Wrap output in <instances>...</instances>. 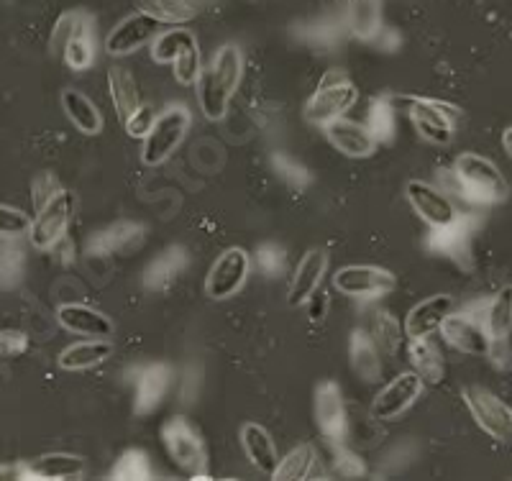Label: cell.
<instances>
[{"instance_id":"obj_14","label":"cell","mask_w":512,"mask_h":481,"mask_svg":"<svg viewBox=\"0 0 512 481\" xmlns=\"http://www.w3.org/2000/svg\"><path fill=\"white\" fill-rule=\"evenodd\" d=\"M159 31H162L159 21H154L149 13L136 11L123 18L121 24L113 26V31L105 39V52L111 57H128L146 44H152Z\"/></svg>"},{"instance_id":"obj_21","label":"cell","mask_w":512,"mask_h":481,"mask_svg":"<svg viewBox=\"0 0 512 481\" xmlns=\"http://www.w3.org/2000/svg\"><path fill=\"white\" fill-rule=\"evenodd\" d=\"M169 384H172V371L164 364L146 366L139 371V377L134 382V412L136 415H152L159 405H162L164 395H167Z\"/></svg>"},{"instance_id":"obj_44","label":"cell","mask_w":512,"mask_h":481,"mask_svg":"<svg viewBox=\"0 0 512 481\" xmlns=\"http://www.w3.org/2000/svg\"><path fill=\"white\" fill-rule=\"evenodd\" d=\"M29 228H31L29 213L0 203V238L16 241V238L21 236H29Z\"/></svg>"},{"instance_id":"obj_2","label":"cell","mask_w":512,"mask_h":481,"mask_svg":"<svg viewBox=\"0 0 512 481\" xmlns=\"http://www.w3.org/2000/svg\"><path fill=\"white\" fill-rule=\"evenodd\" d=\"M241 77H244V57L236 44H223L210 59L198 82L200 111L208 121H221L226 118L228 105L239 90Z\"/></svg>"},{"instance_id":"obj_18","label":"cell","mask_w":512,"mask_h":481,"mask_svg":"<svg viewBox=\"0 0 512 481\" xmlns=\"http://www.w3.org/2000/svg\"><path fill=\"white\" fill-rule=\"evenodd\" d=\"M326 131V139L331 141L333 149H338L344 157L349 159H367L377 151L379 141L374 139L372 131H369L364 123L349 121V118H336V121L326 123L323 126Z\"/></svg>"},{"instance_id":"obj_47","label":"cell","mask_w":512,"mask_h":481,"mask_svg":"<svg viewBox=\"0 0 512 481\" xmlns=\"http://www.w3.org/2000/svg\"><path fill=\"white\" fill-rule=\"evenodd\" d=\"M154 121H157V111H154L152 105L141 103L139 108H136V111L121 123V126H123V131L131 136V139L144 141L146 136H149V131L154 128Z\"/></svg>"},{"instance_id":"obj_51","label":"cell","mask_w":512,"mask_h":481,"mask_svg":"<svg viewBox=\"0 0 512 481\" xmlns=\"http://www.w3.org/2000/svg\"><path fill=\"white\" fill-rule=\"evenodd\" d=\"M0 479H29V464L18 461V464H0Z\"/></svg>"},{"instance_id":"obj_34","label":"cell","mask_w":512,"mask_h":481,"mask_svg":"<svg viewBox=\"0 0 512 481\" xmlns=\"http://www.w3.org/2000/svg\"><path fill=\"white\" fill-rule=\"evenodd\" d=\"M315 474H323L320 471L318 451L310 443H303V446L292 448L285 458H280V464L274 469V479L287 481V479H310Z\"/></svg>"},{"instance_id":"obj_6","label":"cell","mask_w":512,"mask_h":481,"mask_svg":"<svg viewBox=\"0 0 512 481\" xmlns=\"http://www.w3.org/2000/svg\"><path fill=\"white\" fill-rule=\"evenodd\" d=\"M192 116L185 105H172L162 116H157L154 128L149 131V136L144 139L141 146V162L146 167H159V164L167 162L172 154L177 151V146L185 141L187 131H190Z\"/></svg>"},{"instance_id":"obj_42","label":"cell","mask_w":512,"mask_h":481,"mask_svg":"<svg viewBox=\"0 0 512 481\" xmlns=\"http://www.w3.org/2000/svg\"><path fill=\"white\" fill-rule=\"evenodd\" d=\"M111 476L113 479H149L152 476V464H149L146 453L126 451L116 461Z\"/></svg>"},{"instance_id":"obj_32","label":"cell","mask_w":512,"mask_h":481,"mask_svg":"<svg viewBox=\"0 0 512 481\" xmlns=\"http://www.w3.org/2000/svg\"><path fill=\"white\" fill-rule=\"evenodd\" d=\"M482 320L487 325L492 341H510L512 333V287H502L492 300L484 305Z\"/></svg>"},{"instance_id":"obj_27","label":"cell","mask_w":512,"mask_h":481,"mask_svg":"<svg viewBox=\"0 0 512 481\" xmlns=\"http://www.w3.org/2000/svg\"><path fill=\"white\" fill-rule=\"evenodd\" d=\"M349 359L351 369L359 374L364 382H377L382 377V348L377 346L372 333L354 331L349 341Z\"/></svg>"},{"instance_id":"obj_46","label":"cell","mask_w":512,"mask_h":481,"mask_svg":"<svg viewBox=\"0 0 512 481\" xmlns=\"http://www.w3.org/2000/svg\"><path fill=\"white\" fill-rule=\"evenodd\" d=\"M333 471H336L338 476H344V479H354V476L367 474V466H364L359 453L346 448L344 441H341L333 443Z\"/></svg>"},{"instance_id":"obj_29","label":"cell","mask_w":512,"mask_h":481,"mask_svg":"<svg viewBox=\"0 0 512 481\" xmlns=\"http://www.w3.org/2000/svg\"><path fill=\"white\" fill-rule=\"evenodd\" d=\"M88 471L85 458L75 453H47L29 464V479H77Z\"/></svg>"},{"instance_id":"obj_37","label":"cell","mask_w":512,"mask_h":481,"mask_svg":"<svg viewBox=\"0 0 512 481\" xmlns=\"http://www.w3.org/2000/svg\"><path fill=\"white\" fill-rule=\"evenodd\" d=\"M372 336L384 354L395 356L397 351H400L402 343H405V328H402L400 320H397L395 315L387 313V310H382V313L374 315Z\"/></svg>"},{"instance_id":"obj_36","label":"cell","mask_w":512,"mask_h":481,"mask_svg":"<svg viewBox=\"0 0 512 481\" xmlns=\"http://www.w3.org/2000/svg\"><path fill=\"white\" fill-rule=\"evenodd\" d=\"M195 34L187 29H167L159 31L152 41V59L157 64H172L185 49L195 47Z\"/></svg>"},{"instance_id":"obj_9","label":"cell","mask_w":512,"mask_h":481,"mask_svg":"<svg viewBox=\"0 0 512 481\" xmlns=\"http://www.w3.org/2000/svg\"><path fill=\"white\" fill-rule=\"evenodd\" d=\"M72 215H75V198H72V192L59 190L47 205H41L36 218L31 221V246H34L36 251H52L59 241L67 238Z\"/></svg>"},{"instance_id":"obj_53","label":"cell","mask_w":512,"mask_h":481,"mask_svg":"<svg viewBox=\"0 0 512 481\" xmlns=\"http://www.w3.org/2000/svg\"><path fill=\"white\" fill-rule=\"evenodd\" d=\"M338 3H344V6H346V0H338Z\"/></svg>"},{"instance_id":"obj_33","label":"cell","mask_w":512,"mask_h":481,"mask_svg":"<svg viewBox=\"0 0 512 481\" xmlns=\"http://www.w3.org/2000/svg\"><path fill=\"white\" fill-rule=\"evenodd\" d=\"M139 11L162 26H185L198 16V0H139Z\"/></svg>"},{"instance_id":"obj_45","label":"cell","mask_w":512,"mask_h":481,"mask_svg":"<svg viewBox=\"0 0 512 481\" xmlns=\"http://www.w3.org/2000/svg\"><path fill=\"white\" fill-rule=\"evenodd\" d=\"M82 18H85V13L80 11H67L57 18V24L52 26V36H49V49H52L57 57H62L67 41L72 39V34H75V29L80 26Z\"/></svg>"},{"instance_id":"obj_8","label":"cell","mask_w":512,"mask_h":481,"mask_svg":"<svg viewBox=\"0 0 512 481\" xmlns=\"http://www.w3.org/2000/svg\"><path fill=\"white\" fill-rule=\"evenodd\" d=\"M333 290L351 300H379L397 290V277L374 264H349L333 274Z\"/></svg>"},{"instance_id":"obj_50","label":"cell","mask_w":512,"mask_h":481,"mask_svg":"<svg viewBox=\"0 0 512 481\" xmlns=\"http://www.w3.org/2000/svg\"><path fill=\"white\" fill-rule=\"evenodd\" d=\"M305 308H308V318L313 320V323H323L328 315V308H331V297L318 287V290L305 300Z\"/></svg>"},{"instance_id":"obj_11","label":"cell","mask_w":512,"mask_h":481,"mask_svg":"<svg viewBox=\"0 0 512 481\" xmlns=\"http://www.w3.org/2000/svg\"><path fill=\"white\" fill-rule=\"evenodd\" d=\"M249 272L251 256L241 246H231V249H226L213 261V267H210L208 277H205V295L216 302L231 300L246 284Z\"/></svg>"},{"instance_id":"obj_39","label":"cell","mask_w":512,"mask_h":481,"mask_svg":"<svg viewBox=\"0 0 512 481\" xmlns=\"http://www.w3.org/2000/svg\"><path fill=\"white\" fill-rule=\"evenodd\" d=\"M26 254L16 244L0 246V290H13L24 279Z\"/></svg>"},{"instance_id":"obj_52","label":"cell","mask_w":512,"mask_h":481,"mask_svg":"<svg viewBox=\"0 0 512 481\" xmlns=\"http://www.w3.org/2000/svg\"><path fill=\"white\" fill-rule=\"evenodd\" d=\"M502 149H505L507 157L512 159V126L502 131Z\"/></svg>"},{"instance_id":"obj_12","label":"cell","mask_w":512,"mask_h":481,"mask_svg":"<svg viewBox=\"0 0 512 481\" xmlns=\"http://www.w3.org/2000/svg\"><path fill=\"white\" fill-rule=\"evenodd\" d=\"M438 333H441L448 346H454L456 351L466 356H487L489 346H492V338H489L482 315L474 313H454L451 310Z\"/></svg>"},{"instance_id":"obj_49","label":"cell","mask_w":512,"mask_h":481,"mask_svg":"<svg viewBox=\"0 0 512 481\" xmlns=\"http://www.w3.org/2000/svg\"><path fill=\"white\" fill-rule=\"evenodd\" d=\"M59 190H64V187L59 185L54 174H49V172L39 174V177H36V180H34V185H31V192H34L36 210H39L41 205H47L49 200H52Z\"/></svg>"},{"instance_id":"obj_7","label":"cell","mask_w":512,"mask_h":481,"mask_svg":"<svg viewBox=\"0 0 512 481\" xmlns=\"http://www.w3.org/2000/svg\"><path fill=\"white\" fill-rule=\"evenodd\" d=\"M466 410L474 418V423L484 430V433L497 443L512 441V407L495 395L492 389L479 387V384H469L461 392Z\"/></svg>"},{"instance_id":"obj_26","label":"cell","mask_w":512,"mask_h":481,"mask_svg":"<svg viewBox=\"0 0 512 481\" xmlns=\"http://www.w3.org/2000/svg\"><path fill=\"white\" fill-rule=\"evenodd\" d=\"M185 264L187 256L180 246H172V249L162 251L144 269V287L152 292H167L180 279V274L185 272Z\"/></svg>"},{"instance_id":"obj_40","label":"cell","mask_w":512,"mask_h":481,"mask_svg":"<svg viewBox=\"0 0 512 481\" xmlns=\"http://www.w3.org/2000/svg\"><path fill=\"white\" fill-rule=\"evenodd\" d=\"M203 54H200L198 44L180 54V57L172 62V72H175V80L185 87H195L203 77Z\"/></svg>"},{"instance_id":"obj_41","label":"cell","mask_w":512,"mask_h":481,"mask_svg":"<svg viewBox=\"0 0 512 481\" xmlns=\"http://www.w3.org/2000/svg\"><path fill=\"white\" fill-rule=\"evenodd\" d=\"M272 167L274 172H277V177H280L287 187H292V190L300 192L310 185V172L303 164L297 162L295 157H290V154H274Z\"/></svg>"},{"instance_id":"obj_25","label":"cell","mask_w":512,"mask_h":481,"mask_svg":"<svg viewBox=\"0 0 512 481\" xmlns=\"http://www.w3.org/2000/svg\"><path fill=\"white\" fill-rule=\"evenodd\" d=\"M408 359L413 371L428 384H438L446 377V359H443L441 348L436 346L433 336L428 338H408Z\"/></svg>"},{"instance_id":"obj_35","label":"cell","mask_w":512,"mask_h":481,"mask_svg":"<svg viewBox=\"0 0 512 481\" xmlns=\"http://www.w3.org/2000/svg\"><path fill=\"white\" fill-rule=\"evenodd\" d=\"M349 29L359 39H374L382 31V3L379 0H346Z\"/></svg>"},{"instance_id":"obj_30","label":"cell","mask_w":512,"mask_h":481,"mask_svg":"<svg viewBox=\"0 0 512 481\" xmlns=\"http://www.w3.org/2000/svg\"><path fill=\"white\" fill-rule=\"evenodd\" d=\"M108 93H111L113 111H116L118 121L121 123L141 105L136 77L131 75L128 67H121V64L108 70Z\"/></svg>"},{"instance_id":"obj_1","label":"cell","mask_w":512,"mask_h":481,"mask_svg":"<svg viewBox=\"0 0 512 481\" xmlns=\"http://www.w3.org/2000/svg\"><path fill=\"white\" fill-rule=\"evenodd\" d=\"M451 187L469 205H500L510 195V182L492 159L464 151L448 169Z\"/></svg>"},{"instance_id":"obj_31","label":"cell","mask_w":512,"mask_h":481,"mask_svg":"<svg viewBox=\"0 0 512 481\" xmlns=\"http://www.w3.org/2000/svg\"><path fill=\"white\" fill-rule=\"evenodd\" d=\"M64 64L75 72H85L93 67L95 62V31H93V21L85 13V18L80 21V26L75 29L72 39L67 41V47L62 52Z\"/></svg>"},{"instance_id":"obj_22","label":"cell","mask_w":512,"mask_h":481,"mask_svg":"<svg viewBox=\"0 0 512 481\" xmlns=\"http://www.w3.org/2000/svg\"><path fill=\"white\" fill-rule=\"evenodd\" d=\"M326 272H328L326 251L310 249L308 254L300 259L295 274H292L290 295H287V302H290L292 308H297V305H305V300H308V297L320 287V282H323Z\"/></svg>"},{"instance_id":"obj_17","label":"cell","mask_w":512,"mask_h":481,"mask_svg":"<svg viewBox=\"0 0 512 481\" xmlns=\"http://www.w3.org/2000/svg\"><path fill=\"white\" fill-rule=\"evenodd\" d=\"M144 226L141 223L121 221L108 228H100L88 238V254L93 259H108L116 254H131L144 244Z\"/></svg>"},{"instance_id":"obj_3","label":"cell","mask_w":512,"mask_h":481,"mask_svg":"<svg viewBox=\"0 0 512 481\" xmlns=\"http://www.w3.org/2000/svg\"><path fill=\"white\" fill-rule=\"evenodd\" d=\"M356 100H359V87L354 85V80L341 70H328L305 103V121L313 126H326L336 118H344Z\"/></svg>"},{"instance_id":"obj_24","label":"cell","mask_w":512,"mask_h":481,"mask_svg":"<svg viewBox=\"0 0 512 481\" xmlns=\"http://www.w3.org/2000/svg\"><path fill=\"white\" fill-rule=\"evenodd\" d=\"M111 356V338H85V341H77L64 348L62 354L57 356V364L64 371H88L108 361Z\"/></svg>"},{"instance_id":"obj_43","label":"cell","mask_w":512,"mask_h":481,"mask_svg":"<svg viewBox=\"0 0 512 481\" xmlns=\"http://www.w3.org/2000/svg\"><path fill=\"white\" fill-rule=\"evenodd\" d=\"M254 264L264 277H282L287 272V251L277 244H262L256 249Z\"/></svg>"},{"instance_id":"obj_15","label":"cell","mask_w":512,"mask_h":481,"mask_svg":"<svg viewBox=\"0 0 512 481\" xmlns=\"http://www.w3.org/2000/svg\"><path fill=\"white\" fill-rule=\"evenodd\" d=\"M405 198H408L410 208L420 215V221L428 223L431 228L446 226L459 215L454 200L448 198L446 192L433 187L431 182L423 180H410L405 185Z\"/></svg>"},{"instance_id":"obj_23","label":"cell","mask_w":512,"mask_h":481,"mask_svg":"<svg viewBox=\"0 0 512 481\" xmlns=\"http://www.w3.org/2000/svg\"><path fill=\"white\" fill-rule=\"evenodd\" d=\"M241 446H244L246 458L251 461L256 471L272 476L277 464H280V453H277V446H274V438L269 435L267 428L256 423L241 425Z\"/></svg>"},{"instance_id":"obj_19","label":"cell","mask_w":512,"mask_h":481,"mask_svg":"<svg viewBox=\"0 0 512 481\" xmlns=\"http://www.w3.org/2000/svg\"><path fill=\"white\" fill-rule=\"evenodd\" d=\"M57 320L64 331L75 333L85 338H111L116 325L105 313H100L93 305H82V302H67L57 310Z\"/></svg>"},{"instance_id":"obj_5","label":"cell","mask_w":512,"mask_h":481,"mask_svg":"<svg viewBox=\"0 0 512 481\" xmlns=\"http://www.w3.org/2000/svg\"><path fill=\"white\" fill-rule=\"evenodd\" d=\"M162 441L172 464L190 479H208V448L200 433L185 418H172L164 423Z\"/></svg>"},{"instance_id":"obj_38","label":"cell","mask_w":512,"mask_h":481,"mask_svg":"<svg viewBox=\"0 0 512 481\" xmlns=\"http://www.w3.org/2000/svg\"><path fill=\"white\" fill-rule=\"evenodd\" d=\"M395 121V105H392L390 100H374V103L369 105L367 123H364V126L372 131V136L377 141H390L392 136H395Z\"/></svg>"},{"instance_id":"obj_20","label":"cell","mask_w":512,"mask_h":481,"mask_svg":"<svg viewBox=\"0 0 512 481\" xmlns=\"http://www.w3.org/2000/svg\"><path fill=\"white\" fill-rule=\"evenodd\" d=\"M454 310V297L451 295H431L420 300L408 315H405V338H428L441 331V323L446 315Z\"/></svg>"},{"instance_id":"obj_4","label":"cell","mask_w":512,"mask_h":481,"mask_svg":"<svg viewBox=\"0 0 512 481\" xmlns=\"http://www.w3.org/2000/svg\"><path fill=\"white\" fill-rule=\"evenodd\" d=\"M400 103L405 105L410 123L418 131L420 139L436 146H448L454 141L456 123L461 118V111L456 105L433 98H400Z\"/></svg>"},{"instance_id":"obj_16","label":"cell","mask_w":512,"mask_h":481,"mask_svg":"<svg viewBox=\"0 0 512 481\" xmlns=\"http://www.w3.org/2000/svg\"><path fill=\"white\" fill-rule=\"evenodd\" d=\"M479 215L474 213H459L451 223L446 226L431 228L425 244L433 254L451 256V259H461L464 254H469V244H472V236L479 228Z\"/></svg>"},{"instance_id":"obj_48","label":"cell","mask_w":512,"mask_h":481,"mask_svg":"<svg viewBox=\"0 0 512 481\" xmlns=\"http://www.w3.org/2000/svg\"><path fill=\"white\" fill-rule=\"evenodd\" d=\"M31 341L24 331H13V328H3L0 331V361L18 359L29 351Z\"/></svg>"},{"instance_id":"obj_28","label":"cell","mask_w":512,"mask_h":481,"mask_svg":"<svg viewBox=\"0 0 512 481\" xmlns=\"http://www.w3.org/2000/svg\"><path fill=\"white\" fill-rule=\"evenodd\" d=\"M62 111L70 118L72 126L85 136H98L103 131V116L98 105L80 90H64L62 93Z\"/></svg>"},{"instance_id":"obj_10","label":"cell","mask_w":512,"mask_h":481,"mask_svg":"<svg viewBox=\"0 0 512 481\" xmlns=\"http://www.w3.org/2000/svg\"><path fill=\"white\" fill-rule=\"evenodd\" d=\"M425 392V382L415 374V371H402L397 374L392 382L384 384L377 392V397L372 400L369 407V418L377 420V423H392V420H400L415 402L420 400V395Z\"/></svg>"},{"instance_id":"obj_13","label":"cell","mask_w":512,"mask_h":481,"mask_svg":"<svg viewBox=\"0 0 512 481\" xmlns=\"http://www.w3.org/2000/svg\"><path fill=\"white\" fill-rule=\"evenodd\" d=\"M315 425L320 435L331 443H341L349 435V412L344 392L336 382H320L315 387Z\"/></svg>"}]
</instances>
